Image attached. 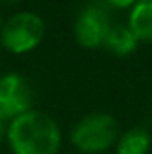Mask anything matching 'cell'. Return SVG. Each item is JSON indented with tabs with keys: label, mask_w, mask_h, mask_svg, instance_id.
I'll use <instances>...</instances> for the list:
<instances>
[{
	"label": "cell",
	"mask_w": 152,
	"mask_h": 154,
	"mask_svg": "<svg viewBox=\"0 0 152 154\" xmlns=\"http://www.w3.org/2000/svg\"><path fill=\"white\" fill-rule=\"evenodd\" d=\"M2 131H4V127H2V122H0V140H2Z\"/></svg>",
	"instance_id": "cell-11"
},
{
	"label": "cell",
	"mask_w": 152,
	"mask_h": 154,
	"mask_svg": "<svg viewBox=\"0 0 152 154\" xmlns=\"http://www.w3.org/2000/svg\"><path fill=\"white\" fill-rule=\"evenodd\" d=\"M150 149V136L141 127H132L118 136L116 154H147Z\"/></svg>",
	"instance_id": "cell-8"
},
{
	"label": "cell",
	"mask_w": 152,
	"mask_h": 154,
	"mask_svg": "<svg viewBox=\"0 0 152 154\" xmlns=\"http://www.w3.org/2000/svg\"><path fill=\"white\" fill-rule=\"evenodd\" d=\"M138 39L129 29V25H111L108 36L104 39V47L114 56H129L136 50Z\"/></svg>",
	"instance_id": "cell-7"
},
{
	"label": "cell",
	"mask_w": 152,
	"mask_h": 154,
	"mask_svg": "<svg viewBox=\"0 0 152 154\" xmlns=\"http://www.w3.org/2000/svg\"><path fill=\"white\" fill-rule=\"evenodd\" d=\"M109 7H116V9H125V7H132L138 0H104Z\"/></svg>",
	"instance_id": "cell-9"
},
{
	"label": "cell",
	"mask_w": 152,
	"mask_h": 154,
	"mask_svg": "<svg viewBox=\"0 0 152 154\" xmlns=\"http://www.w3.org/2000/svg\"><path fill=\"white\" fill-rule=\"evenodd\" d=\"M45 38V22L32 11H20L9 16L0 29V43L13 54H27Z\"/></svg>",
	"instance_id": "cell-3"
},
{
	"label": "cell",
	"mask_w": 152,
	"mask_h": 154,
	"mask_svg": "<svg viewBox=\"0 0 152 154\" xmlns=\"http://www.w3.org/2000/svg\"><path fill=\"white\" fill-rule=\"evenodd\" d=\"M0 29H2V16H0Z\"/></svg>",
	"instance_id": "cell-12"
},
{
	"label": "cell",
	"mask_w": 152,
	"mask_h": 154,
	"mask_svg": "<svg viewBox=\"0 0 152 154\" xmlns=\"http://www.w3.org/2000/svg\"><path fill=\"white\" fill-rule=\"evenodd\" d=\"M72 143L84 154H100L118 142V124L108 113H91L81 118L72 131Z\"/></svg>",
	"instance_id": "cell-2"
},
{
	"label": "cell",
	"mask_w": 152,
	"mask_h": 154,
	"mask_svg": "<svg viewBox=\"0 0 152 154\" xmlns=\"http://www.w3.org/2000/svg\"><path fill=\"white\" fill-rule=\"evenodd\" d=\"M129 29L138 41H152V0H138L132 5Z\"/></svg>",
	"instance_id": "cell-6"
},
{
	"label": "cell",
	"mask_w": 152,
	"mask_h": 154,
	"mask_svg": "<svg viewBox=\"0 0 152 154\" xmlns=\"http://www.w3.org/2000/svg\"><path fill=\"white\" fill-rule=\"evenodd\" d=\"M32 88L20 74H5L0 77V122L14 120L16 116L31 111Z\"/></svg>",
	"instance_id": "cell-5"
},
{
	"label": "cell",
	"mask_w": 152,
	"mask_h": 154,
	"mask_svg": "<svg viewBox=\"0 0 152 154\" xmlns=\"http://www.w3.org/2000/svg\"><path fill=\"white\" fill-rule=\"evenodd\" d=\"M111 29V18L108 11V4L91 2L84 5L75 20V39L84 48H97L104 45V39Z\"/></svg>",
	"instance_id": "cell-4"
},
{
	"label": "cell",
	"mask_w": 152,
	"mask_h": 154,
	"mask_svg": "<svg viewBox=\"0 0 152 154\" xmlns=\"http://www.w3.org/2000/svg\"><path fill=\"white\" fill-rule=\"evenodd\" d=\"M20 0H0V4H4V5H13V4H18Z\"/></svg>",
	"instance_id": "cell-10"
},
{
	"label": "cell",
	"mask_w": 152,
	"mask_h": 154,
	"mask_svg": "<svg viewBox=\"0 0 152 154\" xmlns=\"http://www.w3.org/2000/svg\"><path fill=\"white\" fill-rule=\"evenodd\" d=\"M7 142L13 154H57L61 129L50 115L31 109L11 120Z\"/></svg>",
	"instance_id": "cell-1"
}]
</instances>
